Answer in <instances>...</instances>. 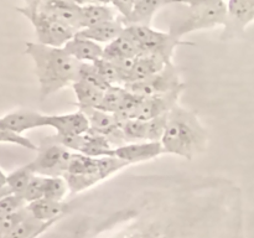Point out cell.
<instances>
[{"label":"cell","mask_w":254,"mask_h":238,"mask_svg":"<svg viewBox=\"0 0 254 238\" xmlns=\"http://www.w3.org/2000/svg\"><path fill=\"white\" fill-rule=\"evenodd\" d=\"M221 1H223V0H169V4L184 5V6L188 7H201L218 4Z\"/></svg>","instance_id":"39"},{"label":"cell","mask_w":254,"mask_h":238,"mask_svg":"<svg viewBox=\"0 0 254 238\" xmlns=\"http://www.w3.org/2000/svg\"><path fill=\"white\" fill-rule=\"evenodd\" d=\"M71 87L76 94L77 107H78L79 111L98 108L102 98H103L104 91L82 81V79H77Z\"/></svg>","instance_id":"22"},{"label":"cell","mask_w":254,"mask_h":238,"mask_svg":"<svg viewBox=\"0 0 254 238\" xmlns=\"http://www.w3.org/2000/svg\"><path fill=\"white\" fill-rule=\"evenodd\" d=\"M68 183L64 176H45V198L64 201V198L68 195Z\"/></svg>","instance_id":"28"},{"label":"cell","mask_w":254,"mask_h":238,"mask_svg":"<svg viewBox=\"0 0 254 238\" xmlns=\"http://www.w3.org/2000/svg\"><path fill=\"white\" fill-rule=\"evenodd\" d=\"M42 1L44 0H25V7L30 10H37Z\"/></svg>","instance_id":"40"},{"label":"cell","mask_w":254,"mask_h":238,"mask_svg":"<svg viewBox=\"0 0 254 238\" xmlns=\"http://www.w3.org/2000/svg\"><path fill=\"white\" fill-rule=\"evenodd\" d=\"M37 10L76 31L81 30V6L78 5L66 0H44Z\"/></svg>","instance_id":"14"},{"label":"cell","mask_w":254,"mask_h":238,"mask_svg":"<svg viewBox=\"0 0 254 238\" xmlns=\"http://www.w3.org/2000/svg\"><path fill=\"white\" fill-rule=\"evenodd\" d=\"M97 71L111 86H124V78L118 64L109 60L101 59L94 62Z\"/></svg>","instance_id":"31"},{"label":"cell","mask_w":254,"mask_h":238,"mask_svg":"<svg viewBox=\"0 0 254 238\" xmlns=\"http://www.w3.org/2000/svg\"><path fill=\"white\" fill-rule=\"evenodd\" d=\"M128 91L138 94V96L146 98V97L161 96V94L170 93L176 89L185 88V83H183L179 76V71L173 62L166 64L159 73L144 79V81L135 82V83L126 84Z\"/></svg>","instance_id":"8"},{"label":"cell","mask_w":254,"mask_h":238,"mask_svg":"<svg viewBox=\"0 0 254 238\" xmlns=\"http://www.w3.org/2000/svg\"><path fill=\"white\" fill-rule=\"evenodd\" d=\"M126 87L124 86H111L107 91H104L103 98H102L101 104L97 109L107 112V113L116 114L123 102L124 96H126Z\"/></svg>","instance_id":"29"},{"label":"cell","mask_w":254,"mask_h":238,"mask_svg":"<svg viewBox=\"0 0 254 238\" xmlns=\"http://www.w3.org/2000/svg\"><path fill=\"white\" fill-rule=\"evenodd\" d=\"M124 34L128 35L143 54L155 55L161 57L166 63H170L176 47L183 45H192L173 36L169 31H159L151 26L144 25H127Z\"/></svg>","instance_id":"4"},{"label":"cell","mask_w":254,"mask_h":238,"mask_svg":"<svg viewBox=\"0 0 254 238\" xmlns=\"http://www.w3.org/2000/svg\"><path fill=\"white\" fill-rule=\"evenodd\" d=\"M141 55L138 45L123 32L118 39L112 41L111 44L106 45L103 52V59L109 60V61L118 62L124 61V60L136 59Z\"/></svg>","instance_id":"18"},{"label":"cell","mask_w":254,"mask_h":238,"mask_svg":"<svg viewBox=\"0 0 254 238\" xmlns=\"http://www.w3.org/2000/svg\"><path fill=\"white\" fill-rule=\"evenodd\" d=\"M30 215L29 210L26 207L21 208V210L16 211V212L11 213V215L4 216L0 217V238H5L10 232L15 230L27 216Z\"/></svg>","instance_id":"33"},{"label":"cell","mask_w":254,"mask_h":238,"mask_svg":"<svg viewBox=\"0 0 254 238\" xmlns=\"http://www.w3.org/2000/svg\"><path fill=\"white\" fill-rule=\"evenodd\" d=\"M166 64L168 63L161 57L155 56V55H140V56L135 59L133 71H131L130 77H129V81L127 84L144 81V79L159 73Z\"/></svg>","instance_id":"21"},{"label":"cell","mask_w":254,"mask_h":238,"mask_svg":"<svg viewBox=\"0 0 254 238\" xmlns=\"http://www.w3.org/2000/svg\"><path fill=\"white\" fill-rule=\"evenodd\" d=\"M25 54L35 64L41 98L51 96L78 79L81 62L71 56L64 47H52L39 42H26Z\"/></svg>","instance_id":"1"},{"label":"cell","mask_w":254,"mask_h":238,"mask_svg":"<svg viewBox=\"0 0 254 238\" xmlns=\"http://www.w3.org/2000/svg\"><path fill=\"white\" fill-rule=\"evenodd\" d=\"M124 29H126V25L119 17L117 20H112V21L103 22V24L96 25V26L79 30L76 32V35L79 37H83V39L98 42V44L108 45L116 39H118L124 32Z\"/></svg>","instance_id":"17"},{"label":"cell","mask_w":254,"mask_h":238,"mask_svg":"<svg viewBox=\"0 0 254 238\" xmlns=\"http://www.w3.org/2000/svg\"><path fill=\"white\" fill-rule=\"evenodd\" d=\"M35 175L36 174L32 170L30 163L26 164V165L16 169V170L7 175V187L10 188L12 193L22 196L25 191H26L30 181L32 180Z\"/></svg>","instance_id":"26"},{"label":"cell","mask_w":254,"mask_h":238,"mask_svg":"<svg viewBox=\"0 0 254 238\" xmlns=\"http://www.w3.org/2000/svg\"><path fill=\"white\" fill-rule=\"evenodd\" d=\"M16 10L32 24L39 44L52 47H64L69 40L73 39L77 32L76 30L39 10H30L25 6L16 7Z\"/></svg>","instance_id":"5"},{"label":"cell","mask_w":254,"mask_h":238,"mask_svg":"<svg viewBox=\"0 0 254 238\" xmlns=\"http://www.w3.org/2000/svg\"><path fill=\"white\" fill-rule=\"evenodd\" d=\"M78 153L91 158H104V156H114V148L108 139L104 138L103 135L88 130L83 134V141Z\"/></svg>","instance_id":"23"},{"label":"cell","mask_w":254,"mask_h":238,"mask_svg":"<svg viewBox=\"0 0 254 238\" xmlns=\"http://www.w3.org/2000/svg\"><path fill=\"white\" fill-rule=\"evenodd\" d=\"M47 126L57 134L82 135L89 130V120L82 111L68 114H51L47 118Z\"/></svg>","instance_id":"15"},{"label":"cell","mask_w":254,"mask_h":238,"mask_svg":"<svg viewBox=\"0 0 254 238\" xmlns=\"http://www.w3.org/2000/svg\"><path fill=\"white\" fill-rule=\"evenodd\" d=\"M183 91L184 88H180L170 92V93L161 94V96L146 97L139 106L138 112L135 114V119L148 121L150 119L156 118V117L168 114L176 104H179L178 101Z\"/></svg>","instance_id":"13"},{"label":"cell","mask_w":254,"mask_h":238,"mask_svg":"<svg viewBox=\"0 0 254 238\" xmlns=\"http://www.w3.org/2000/svg\"><path fill=\"white\" fill-rule=\"evenodd\" d=\"M47 118H49L47 114H42L40 112L31 111V109H19L1 117L0 126L22 135V133L27 130L47 126Z\"/></svg>","instance_id":"11"},{"label":"cell","mask_w":254,"mask_h":238,"mask_svg":"<svg viewBox=\"0 0 254 238\" xmlns=\"http://www.w3.org/2000/svg\"><path fill=\"white\" fill-rule=\"evenodd\" d=\"M121 128L127 144L148 141V128L145 120L128 119L121 124Z\"/></svg>","instance_id":"27"},{"label":"cell","mask_w":254,"mask_h":238,"mask_svg":"<svg viewBox=\"0 0 254 238\" xmlns=\"http://www.w3.org/2000/svg\"><path fill=\"white\" fill-rule=\"evenodd\" d=\"M64 178L68 183L71 193L81 192L104 180L99 169L98 158H91L81 153L72 154L68 169Z\"/></svg>","instance_id":"7"},{"label":"cell","mask_w":254,"mask_h":238,"mask_svg":"<svg viewBox=\"0 0 254 238\" xmlns=\"http://www.w3.org/2000/svg\"><path fill=\"white\" fill-rule=\"evenodd\" d=\"M64 207L66 206L62 201H55L45 197L27 203V210H29L30 215L42 222L57 221L61 213L64 212Z\"/></svg>","instance_id":"24"},{"label":"cell","mask_w":254,"mask_h":238,"mask_svg":"<svg viewBox=\"0 0 254 238\" xmlns=\"http://www.w3.org/2000/svg\"><path fill=\"white\" fill-rule=\"evenodd\" d=\"M227 15L222 39L227 40L242 34L254 22V6L248 0H227Z\"/></svg>","instance_id":"9"},{"label":"cell","mask_w":254,"mask_h":238,"mask_svg":"<svg viewBox=\"0 0 254 238\" xmlns=\"http://www.w3.org/2000/svg\"><path fill=\"white\" fill-rule=\"evenodd\" d=\"M9 193H12L11 191H10L9 187L4 188V190H0V198L4 197V196H6V195H9Z\"/></svg>","instance_id":"44"},{"label":"cell","mask_w":254,"mask_h":238,"mask_svg":"<svg viewBox=\"0 0 254 238\" xmlns=\"http://www.w3.org/2000/svg\"><path fill=\"white\" fill-rule=\"evenodd\" d=\"M165 153L161 141H139L128 143L114 149V156L130 164L153 160Z\"/></svg>","instance_id":"12"},{"label":"cell","mask_w":254,"mask_h":238,"mask_svg":"<svg viewBox=\"0 0 254 238\" xmlns=\"http://www.w3.org/2000/svg\"><path fill=\"white\" fill-rule=\"evenodd\" d=\"M73 151L45 138L37 150V156L30 163L36 175L64 176L69 165Z\"/></svg>","instance_id":"6"},{"label":"cell","mask_w":254,"mask_h":238,"mask_svg":"<svg viewBox=\"0 0 254 238\" xmlns=\"http://www.w3.org/2000/svg\"><path fill=\"white\" fill-rule=\"evenodd\" d=\"M117 19H119V14L112 5L92 2L81 6V30Z\"/></svg>","instance_id":"19"},{"label":"cell","mask_w":254,"mask_h":238,"mask_svg":"<svg viewBox=\"0 0 254 238\" xmlns=\"http://www.w3.org/2000/svg\"><path fill=\"white\" fill-rule=\"evenodd\" d=\"M7 187V175H5L4 171L0 169V190H4Z\"/></svg>","instance_id":"41"},{"label":"cell","mask_w":254,"mask_h":238,"mask_svg":"<svg viewBox=\"0 0 254 238\" xmlns=\"http://www.w3.org/2000/svg\"><path fill=\"white\" fill-rule=\"evenodd\" d=\"M208 135L193 112L176 104L168 114L161 144L165 153L192 160L207 148Z\"/></svg>","instance_id":"2"},{"label":"cell","mask_w":254,"mask_h":238,"mask_svg":"<svg viewBox=\"0 0 254 238\" xmlns=\"http://www.w3.org/2000/svg\"><path fill=\"white\" fill-rule=\"evenodd\" d=\"M66 1L72 2L74 5H78V6H84V5H88L93 2V0H66Z\"/></svg>","instance_id":"42"},{"label":"cell","mask_w":254,"mask_h":238,"mask_svg":"<svg viewBox=\"0 0 254 238\" xmlns=\"http://www.w3.org/2000/svg\"><path fill=\"white\" fill-rule=\"evenodd\" d=\"M169 114V113H168ZM168 114L156 117L146 121L148 128V141H161L168 125Z\"/></svg>","instance_id":"36"},{"label":"cell","mask_w":254,"mask_h":238,"mask_svg":"<svg viewBox=\"0 0 254 238\" xmlns=\"http://www.w3.org/2000/svg\"><path fill=\"white\" fill-rule=\"evenodd\" d=\"M45 191V176L35 175L32 180L30 181L29 186H27L26 191L24 192L22 197L26 200L27 203L34 202V201L40 200L44 197Z\"/></svg>","instance_id":"37"},{"label":"cell","mask_w":254,"mask_h":238,"mask_svg":"<svg viewBox=\"0 0 254 238\" xmlns=\"http://www.w3.org/2000/svg\"><path fill=\"white\" fill-rule=\"evenodd\" d=\"M248 1H250V2H251V4H252V5H253V6H254V0H248Z\"/></svg>","instance_id":"45"},{"label":"cell","mask_w":254,"mask_h":238,"mask_svg":"<svg viewBox=\"0 0 254 238\" xmlns=\"http://www.w3.org/2000/svg\"><path fill=\"white\" fill-rule=\"evenodd\" d=\"M56 221H51V222H42V221L36 220L32 217L31 215L27 216L12 232L5 238H36L40 235L45 232L49 227H51Z\"/></svg>","instance_id":"25"},{"label":"cell","mask_w":254,"mask_h":238,"mask_svg":"<svg viewBox=\"0 0 254 238\" xmlns=\"http://www.w3.org/2000/svg\"><path fill=\"white\" fill-rule=\"evenodd\" d=\"M26 206L27 202L22 196L16 195V193H9L0 198V217L11 215Z\"/></svg>","instance_id":"35"},{"label":"cell","mask_w":254,"mask_h":238,"mask_svg":"<svg viewBox=\"0 0 254 238\" xmlns=\"http://www.w3.org/2000/svg\"><path fill=\"white\" fill-rule=\"evenodd\" d=\"M82 112L89 120V130L101 134L108 139L114 149L127 144L122 133L121 124L114 114L107 113L101 109H87Z\"/></svg>","instance_id":"10"},{"label":"cell","mask_w":254,"mask_h":238,"mask_svg":"<svg viewBox=\"0 0 254 238\" xmlns=\"http://www.w3.org/2000/svg\"><path fill=\"white\" fill-rule=\"evenodd\" d=\"M64 49L81 63H94L98 60L103 59L104 47L101 44L77 35H74L73 39L64 45Z\"/></svg>","instance_id":"16"},{"label":"cell","mask_w":254,"mask_h":238,"mask_svg":"<svg viewBox=\"0 0 254 238\" xmlns=\"http://www.w3.org/2000/svg\"><path fill=\"white\" fill-rule=\"evenodd\" d=\"M114 0H93V2H97V4H103V5H112Z\"/></svg>","instance_id":"43"},{"label":"cell","mask_w":254,"mask_h":238,"mask_svg":"<svg viewBox=\"0 0 254 238\" xmlns=\"http://www.w3.org/2000/svg\"><path fill=\"white\" fill-rule=\"evenodd\" d=\"M181 11L170 22L169 32L178 39L184 35L191 34L198 30L213 29L216 26H225L227 15V2L223 1L210 6L188 7L179 5Z\"/></svg>","instance_id":"3"},{"label":"cell","mask_w":254,"mask_h":238,"mask_svg":"<svg viewBox=\"0 0 254 238\" xmlns=\"http://www.w3.org/2000/svg\"><path fill=\"white\" fill-rule=\"evenodd\" d=\"M143 99H144L143 97L138 96V94L133 93V92L127 89L126 96H124L123 98V102H122L118 112L114 114L116 118L118 119L119 124L128 120V119H135V114L136 112H138V108L139 106H140L141 102H143Z\"/></svg>","instance_id":"30"},{"label":"cell","mask_w":254,"mask_h":238,"mask_svg":"<svg viewBox=\"0 0 254 238\" xmlns=\"http://www.w3.org/2000/svg\"><path fill=\"white\" fill-rule=\"evenodd\" d=\"M78 79H82V81L87 82V83L92 84V86L97 87L102 91H107L111 87V84L97 71L94 63H82L81 68H79Z\"/></svg>","instance_id":"32"},{"label":"cell","mask_w":254,"mask_h":238,"mask_svg":"<svg viewBox=\"0 0 254 238\" xmlns=\"http://www.w3.org/2000/svg\"><path fill=\"white\" fill-rule=\"evenodd\" d=\"M134 4H135V0H114L112 6L117 10V12L119 14V17L124 22L130 16Z\"/></svg>","instance_id":"38"},{"label":"cell","mask_w":254,"mask_h":238,"mask_svg":"<svg viewBox=\"0 0 254 238\" xmlns=\"http://www.w3.org/2000/svg\"><path fill=\"white\" fill-rule=\"evenodd\" d=\"M0 144H12V145L21 146V148L32 151L39 150V146L32 143L26 136L9 130L6 128H2V126H0Z\"/></svg>","instance_id":"34"},{"label":"cell","mask_w":254,"mask_h":238,"mask_svg":"<svg viewBox=\"0 0 254 238\" xmlns=\"http://www.w3.org/2000/svg\"><path fill=\"white\" fill-rule=\"evenodd\" d=\"M169 4V0H135L130 16L124 21V25H144L150 26L154 15Z\"/></svg>","instance_id":"20"}]
</instances>
